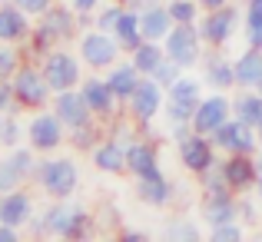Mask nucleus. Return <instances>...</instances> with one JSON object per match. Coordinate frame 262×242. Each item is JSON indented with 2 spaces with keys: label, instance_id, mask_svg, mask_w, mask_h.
<instances>
[{
  "label": "nucleus",
  "instance_id": "obj_51",
  "mask_svg": "<svg viewBox=\"0 0 262 242\" xmlns=\"http://www.w3.org/2000/svg\"><path fill=\"white\" fill-rule=\"evenodd\" d=\"M116 4H126V7H129V4H133V0H116Z\"/></svg>",
  "mask_w": 262,
  "mask_h": 242
},
{
  "label": "nucleus",
  "instance_id": "obj_7",
  "mask_svg": "<svg viewBox=\"0 0 262 242\" xmlns=\"http://www.w3.org/2000/svg\"><path fill=\"white\" fill-rule=\"evenodd\" d=\"M199 103H203V77H189V70L179 77L173 86L166 90V106H163V116L169 120V126L176 123H192Z\"/></svg>",
  "mask_w": 262,
  "mask_h": 242
},
{
  "label": "nucleus",
  "instance_id": "obj_40",
  "mask_svg": "<svg viewBox=\"0 0 262 242\" xmlns=\"http://www.w3.org/2000/svg\"><path fill=\"white\" fill-rule=\"evenodd\" d=\"M183 73H186V70H183V67H179V63H173V60H169V57H166V60H163V63H160V67H156V73H153V80H156V83H160V86H163V90H169V86H173V83H176L179 77H183Z\"/></svg>",
  "mask_w": 262,
  "mask_h": 242
},
{
  "label": "nucleus",
  "instance_id": "obj_14",
  "mask_svg": "<svg viewBox=\"0 0 262 242\" xmlns=\"http://www.w3.org/2000/svg\"><path fill=\"white\" fill-rule=\"evenodd\" d=\"M80 93H83V100H86V106L93 109V116L96 120H103V123H110L113 116H120L123 113V103L113 96V90H110V83L106 77H100V73H90V77H83V83H80Z\"/></svg>",
  "mask_w": 262,
  "mask_h": 242
},
{
  "label": "nucleus",
  "instance_id": "obj_15",
  "mask_svg": "<svg viewBox=\"0 0 262 242\" xmlns=\"http://www.w3.org/2000/svg\"><path fill=\"white\" fill-rule=\"evenodd\" d=\"M232 120V96H226L223 90H212L209 96H203L196 116H192V129L203 136H212L223 123Z\"/></svg>",
  "mask_w": 262,
  "mask_h": 242
},
{
  "label": "nucleus",
  "instance_id": "obj_21",
  "mask_svg": "<svg viewBox=\"0 0 262 242\" xmlns=\"http://www.w3.org/2000/svg\"><path fill=\"white\" fill-rule=\"evenodd\" d=\"M33 216H37V206H33V196L24 189V186L0 196V223L24 229V226H30Z\"/></svg>",
  "mask_w": 262,
  "mask_h": 242
},
{
  "label": "nucleus",
  "instance_id": "obj_1",
  "mask_svg": "<svg viewBox=\"0 0 262 242\" xmlns=\"http://www.w3.org/2000/svg\"><path fill=\"white\" fill-rule=\"evenodd\" d=\"M80 24H83V17H80L77 10H73L70 4H53L47 13H40L37 20H33V33L30 40H27V57L30 60H43L50 50H57V47H67L70 40L80 37Z\"/></svg>",
  "mask_w": 262,
  "mask_h": 242
},
{
  "label": "nucleus",
  "instance_id": "obj_28",
  "mask_svg": "<svg viewBox=\"0 0 262 242\" xmlns=\"http://www.w3.org/2000/svg\"><path fill=\"white\" fill-rule=\"evenodd\" d=\"M129 60H133V67L143 73V77H153L156 67L166 60V47L160 43V40H143V43H136L133 50L126 53Z\"/></svg>",
  "mask_w": 262,
  "mask_h": 242
},
{
  "label": "nucleus",
  "instance_id": "obj_12",
  "mask_svg": "<svg viewBox=\"0 0 262 242\" xmlns=\"http://www.w3.org/2000/svg\"><path fill=\"white\" fill-rule=\"evenodd\" d=\"M176 153H179V166H183L186 172H192V176H203V172L223 156L216 149V143H212L209 136L196 133V129H189L186 136L176 140Z\"/></svg>",
  "mask_w": 262,
  "mask_h": 242
},
{
  "label": "nucleus",
  "instance_id": "obj_17",
  "mask_svg": "<svg viewBox=\"0 0 262 242\" xmlns=\"http://www.w3.org/2000/svg\"><path fill=\"white\" fill-rule=\"evenodd\" d=\"M223 166H226V176H229L232 192H239V196L256 192V183H259L256 153H229V156H223Z\"/></svg>",
  "mask_w": 262,
  "mask_h": 242
},
{
  "label": "nucleus",
  "instance_id": "obj_8",
  "mask_svg": "<svg viewBox=\"0 0 262 242\" xmlns=\"http://www.w3.org/2000/svg\"><path fill=\"white\" fill-rule=\"evenodd\" d=\"M43 67V77L50 80L53 93H63V90H77L83 83V60H80L77 50H67V47H57L50 50L43 60H37Z\"/></svg>",
  "mask_w": 262,
  "mask_h": 242
},
{
  "label": "nucleus",
  "instance_id": "obj_33",
  "mask_svg": "<svg viewBox=\"0 0 262 242\" xmlns=\"http://www.w3.org/2000/svg\"><path fill=\"white\" fill-rule=\"evenodd\" d=\"M103 136H106V123L93 120V123H86V126H80V129H70V146L83 149V153H93V149L100 146Z\"/></svg>",
  "mask_w": 262,
  "mask_h": 242
},
{
  "label": "nucleus",
  "instance_id": "obj_4",
  "mask_svg": "<svg viewBox=\"0 0 262 242\" xmlns=\"http://www.w3.org/2000/svg\"><path fill=\"white\" fill-rule=\"evenodd\" d=\"M13 93H17V106L24 109V113H37V109H47L53 103L50 80L43 77V67L30 57H27V63L20 67L17 77H13Z\"/></svg>",
  "mask_w": 262,
  "mask_h": 242
},
{
  "label": "nucleus",
  "instance_id": "obj_53",
  "mask_svg": "<svg viewBox=\"0 0 262 242\" xmlns=\"http://www.w3.org/2000/svg\"><path fill=\"white\" fill-rule=\"evenodd\" d=\"M259 136H262V123H259Z\"/></svg>",
  "mask_w": 262,
  "mask_h": 242
},
{
  "label": "nucleus",
  "instance_id": "obj_32",
  "mask_svg": "<svg viewBox=\"0 0 262 242\" xmlns=\"http://www.w3.org/2000/svg\"><path fill=\"white\" fill-rule=\"evenodd\" d=\"M27 143V123L17 116V109L0 113V149H13Z\"/></svg>",
  "mask_w": 262,
  "mask_h": 242
},
{
  "label": "nucleus",
  "instance_id": "obj_11",
  "mask_svg": "<svg viewBox=\"0 0 262 242\" xmlns=\"http://www.w3.org/2000/svg\"><path fill=\"white\" fill-rule=\"evenodd\" d=\"M239 24H243V13H239L232 4L219 7V10H203V17H199V33H203V43L209 47V50L226 47L232 37H236Z\"/></svg>",
  "mask_w": 262,
  "mask_h": 242
},
{
  "label": "nucleus",
  "instance_id": "obj_48",
  "mask_svg": "<svg viewBox=\"0 0 262 242\" xmlns=\"http://www.w3.org/2000/svg\"><path fill=\"white\" fill-rule=\"evenodd\" d=\"M156 4H160V0H133V4H129V7H133V10H149V7H156Z\"/></svg>",
  "mask_w": 262,
  "mask_h": 242
},
{
  "label": "nucleus",
  "instance_id": "obj_52",
  "mask_svg": "<svg viewBox=\"0 0 262 242\" xmlns=\"http://www.w3.org/2000/svg\"><path fill=\"white\" fill-rule=\"evenodd\" d=\"M256 90H259V93H262V83H259V86H256Z\"/></svg>",
  "mask_w": 262,
  "mask_h": 242
},
{
  "label": "nucleus",
  "instance_id": "obj_20",
  "mask_svg": "<svg viewBox=\"0 0 262 242\" xmlns=\"http://www.w3.org/2000/svg\"><path fill=\"white\" fill-rule=\"evenodd\" d=\"M199 216H203L206 226H219V223L239 219V192H232V189H226V192H203Z\"/></svg>",
  "mask_w": 262,
  "mask_h": 242
},
{
  "label": "nucleus",
  "instance_id": "obj_18",
  "mask_svg": "<svg viewBox=\"0 0 262 242\" xmlns=\"http://www.w3.org/2000/svg\"><path fill=\"white\" fill-rule=\"evenodd\" d=\"M53 113L63 120V126L67 129H80V126H86V123H93L96 116H93V109L86 106V100H83V93H80V86L77 90H63V93H53Z\"/></svg>",
  "mask_w": 262,
  "mask_h": 242
},
{
  "label": "nucleus",
  "instance_id": "obj_16",
  "mask_svg": "<svg viewBox=\"0 0 262 242\" xmlns=\"http://www.w3.org/2000/svg\"><path fill=\"white\" fill-rule=\"evenodd\" d=\"M126 172L133 179H146L163 172L160 166V143L149 140V136H133L126 143Z\"/></svg>",
  "mask_w": 262,
  "mask_h": 242
},
{
  "label": "nucleus",
  "instance_id": "obj_31",
  "mask_svg": "<svg viewBox=\"0 0 262 242\" xmlns=\"http://www.w3.org/2000/svg\"><path fill=\"white\" fill-rule=\"evenodd\" d=\"M27 179H30V172L17 163V156H13L10 149H4V156H0V196H4V192L20 189Z\"/></svg>",
  "mask_w": 262,
  "mask_h": 242
},
{
  "label": "nucleus",
  "instance_id": "obj_10",
  "mask_svg": "<svg viewBox=\"0 0 262 242\" xmlns=\"http://www.w3.org/2000/svg\"><path fill=\"white\" fill-rule=\"evenodd\" d=\"M163 106H166V90H163L153 77H143L140 86H136V93L123 103L126 116L136 123V126H149V123L163 113Z\"/></svg>",
  "mask_w": 262,
  "mask_h": 242
},
{
  "label": "nucleus",
  "instance_id": "obj_29",
  "mask_svg": "<svg viewBox=\"0 0 262 242\" xmlns=\"http://www.w3.org/2000/svg\"><path fill=\"white\" fill-rule=\"evenodd\" d=\"M232 116L243 120L246 126L259 129V123H262V93L259 90H239L232 96Z\"/></svg>",
  "mask_w": 262,
  "mask_h": 242
},
{
  "label": "nucleus",
  "instance_id": "obj_34",
  "mask_svg": "<svg viewBox=\"0 0 262 242\" xmlns=\"http://www.w3.org/2000/svg\"><path fill=\"white\" fill-rule=\"evenodd\" d=\"M24 63H27V50H20V43L0 40V80H13Z\"/></svg>",
  "mask_w": 262,
  "mask_h": 242
},
{
  "label": "nucleus",
  "instance_id": "obj_49",
  "mask_svg": "<svg viewBox=\"0 0 262 242\" xmlns=\"http://www.w3.org/2000/svg\"><path fill=\"white\" fill-rule=\"evenodd\" d=\"M256 196L262 199V172H259V183H256Z\"/></svg>",
  "mask_w": 262,
  "mask_h": 242
},
{
  "label": "nucleus",
  "instance_id": "obj_39",
  "mask_svg": "<svg viewBox=\"0 0 262 242\" xmlns=\"http://www.w3.org/2000/svg\"><path fill=\"white\" fill-rule=\"evenodd\" d=\"M243 232H246V223H243V219L209 226V239H216V242H236V239H243Z\"/></svg>",
  "mask_w": 262,
  "mask_h": 242
},
{
  "label": "nucleus",
  "instance_id": "obj_6",
  "mask_svg": "<svg viewBox=\"0 0 262 242\" xmlns=\"http://www.w3.org/2000/svg\"><path fill=\"white\" fill-rule=\"evenodd\" d=\"M27 143H30L40 156L60 153L63 143H70V129H67L63 120L53 113V106H47V109L30 113V120H27Z\"/></svg>",
  "mask_w": 262,
  "mask_h": 242
},
{
  "label": "nucleus",
  "instance_id": "obj_42",
  "mask_svg": "<svg viewBox=\"0 0 262 242\" xmlns=\"http://www.w3.org/2000/svg\"><path fill=\"white\" fill-rule=\"evenodd\" d=\"M262 27V0H246V13H243V30Z\"/></svg>",
  "mask_w": 262,
  "mask_h": 242
},
{
  "label": "nucleus",
  "instance_id": "obj_46",
  "mask_svg": "<svg viewBox=\"0 0 262 242\" xmlns=\"http://www.w3.org/2000/svg\"><path fill=\"white\" fill-rule=\"evenodd\" d=\"M120 239L123 242H143L146 232H143V229H120Z\"/></svg>",
  "mask_w": 262,
  "mask_h": 242
},
{
  "label": "nucleus",
  "instance_id": "obj_50",
  "mask_svg": "<svg viewBox=\"0 0 262 242\" xmlns=\"http://www.w3.org/2000/svg\"><path fill=\"white\" fill-rule=\"evenodd\" d=\"M256 160H259V172H262V146H259V153H256Z\"/></svg>",
  "mask_w": 262,
  "mask_h": 242
},
{
  "label": "nucleus",
  "instance_id": "obj_25",
  "mask_svg": "<svg viewBox=\"0 0 262 242\" xmlns=\"http://www.w3.org/2000/svg\"><path fill=\"white\" fill-rule=\"evenodd\" d=\"M103 77H106V83H110V90H113V96L120 103H126L129 96L136 93V86H140V80H143V73L136 70L133 67V60H116L113 67H110L106 73H103Z\"/></svg>",
  "mask_w": 262,
  "mask_h": 242
},
{
  "label": "nucleus",
  "instance_id": "obj_44",
  "mask_svg": "<svg viewBox=\"0 0 262 242\" xmlns=\"http://www.w3.org/2000/svg\"><path fill=\"white\" fill-rule=\"evenodd\" d=\"M67 4H70L73 10H77L80 17L86 20V17H93V13H96V10L103 7V0H67Z\"/></svg>",
  "mask_w": 262,
  "mask_h": 242
},
{
  "label": "nucleus",
  "instance_id": "obj_22",
  "mask_svg": "<svg viewBox=\"0 0 262 242\" xmlns=\"http://www.w3.org/2000/svg\"><path fill=\"white\" fill-rule=\"evenodd\" d=\"M90 160L100 172H106V176H123L126 172V143L120 140V136H103L100 146L90 153Z\"/></svg>",
  "mask_w": 262,
  "mask_h": 242
},
{
  "label": "nucleus",
  "instance_id": "obj_36",
  "mask_svg": "<svg viewBox=\"0 0 262 242\" xmlns=\"http://www.w3.org/2000/svg\"><path fill=\"white\" fill-rule=\"evenodd\" d=\"M166 7H169L176 24H199V17H203L199 0H166Z\"/></svg>",
  "mask_w": 262,
  "mask_h": 242
},
{
  "label": "nucleus",
  "instance_id": "obj_19",
  "mask_svg": "<svg viewBox=\"0 0 262 242\" xmlns=\"http://www.w3.org/2000/svg\"><path fill=\"white\" fill-rule=\"evenodd\" d=\"M33 33V17L10 0H0V40L4 43H27Z\"/></svg>",
  "mask_w": 262,
  "mask_h": 242
},
{
  "label": "nucleus",
  "instance_id": "obj_38",
  "mask_svg": "<svg viewBox=\"0 0 262 242\" xmlns=\"http://www.w3.org/2000/svg\"><path fill=\"white\" fill-rule=\"evenodd\" d=\"M163 232H166V239H203V229L189 216H173Z\"/></svg>",
  "mask_w": 262,
  "mask_h": 242
},
{
  "label": "nucleus",
  "instance_id": "obj_43",
  "mask_svg": "<svg viewBox=\"0 0 262 242\" xmlns=\"http://www.w3.org/2000/svg\"><path fill=\"white\" fill-rule=\"evenodd\" d=\"M10 4H17L20 10H27V13H30L33 20H37L40 13H47V10H50L53 4H57V0H10Z\"/></svg>",
  "mask_w": 262,
  "mask_h": 242
},
{
  "label": "nucleus",
  "instance_id": "obj_9",
  "mask_svg": "<svg viewBox=\"0 0 262 242\" xmlns=\"http://www.w3.org/2000/svg\"><path fill=\"white\" fill-rule=\"evenodd\" d=\"M163 47H166V57L173 63H179L183 70L199 67L206 57V43H203V33H199V24H176L169 30V37L163 40Z\"/></svg>",
  "mask_w": 262,
  "mask_h": 242
},
{
  "label": "nucleus",
  "instance_id": "obj_27",
  "mask_svg": "<svg viewBox=\"0 0 262 242\" xmlns=\"http://www.w3.org/2000/svg\"><path fill=\"white\" fill-rule=\"evenodd\" d=\"M262 83V50L246 47L236 57V86L239 90H256Z\"/></svg>",
  "mask_w": 262,
  "mask_h": 242
},
{
  "label": "nucleus",
  "instance_id": "obj_30",
  "mask_svg": "<svg viewBox=\"0 0 262 242\" xmlns=\"http://www.w3.org/2000/svg\"><path fill=\"white\" fill-rule=\"evenodd\" d=\"M113 37L120 40V47L123 50H133L136 43H143V24H140V10H133V7H126L123 10V17H120V24H116V30H113Z\"/></svg>",
  "mask_w": 262,
  "mask_h": 242
},
{
  "label": "nucleus",
  "instance_id": "obj_23",
  "mask_svg": "<svg viewBox=\"0 0 262 242\" xmlns=\"http://www.w3.org/2000/svg\"><path fill=\"white\" fill-rule=\"evenodd\" d=\"M203 83L209 90H232L236 86V60H229L226 53H219V50H212V53H206L203 57Z\"/></svg>",
  "mask_w": 262,
  "mask_h": 242
},
{
  "label": "nucleus",
  "instance_id": "obj_5",
  "mask_svg": "<svg viewBox=\"0 0 262 242\" xmlns=\"http://www.w3.org/2000/svg\"><path fill=\"white\" fill-rule=\"evenodd\" d=\"M77 53H80V60H83L86 70L106 73L116 60H123L126 50L120 47V40H116L113 33L100 30V27H90V30H83L77 37Z\"/></svg>",
  "mask_w": 262,
  "mask_h": 242
},
{
  "label": "nucleus",
  "instance_id": "obj_47",
  "mask_svg": "<svg viewBox=\"0 0 262 242\" xmlns=\"http://www.w3.org/2000/svg\"><path fill=\"white\" fill-rule=\"evenodd\" d=\"M226 4H229V0H199L203 10H219V7H226Z\"/></svg>",
  "mask_w": 262,
  "mask_h": 242
},
{
  "label": "nucleus",
  "instance_id": "obj_41",
  "mask_svg": "<svg viewBox=\"0 0 262 242\" xmlns=\"http://www.w3.org/2000/svg\"><path fill=\"white\" fill-rule=\"evenodd\" d=\"M256 192H246V196H239V219H243L246 226H256L259 223V203L256 199Z\"/></svg>",
  "mask_w": 262,
  "mask_h": 242
},
{
  "label": "nucleus",
  "instance_id": "obj_24",
  "mask_svg": "<svg viewBox=\"0 0 262 242\" xmlns=\"http://www.w3.org/2000/svg\"><path fill=\"white\" fill-rule=\"evenodd\" d=\"M136 196L140 203L153 206V209H163L176 199V186L166 172H156V176H146V179H136Z\"/></svg>",
  "mask_w": 262,
  "mask_h": 242
},
{
  "label": "nucleus",
  "instance_id": "obj_2",
  "mask_svg": "<svg viewBox=\"0 0 262 242\" xmlns=\"http://www.w3.org/2000/svg\"><path fill=\"white\" fill-rule=\"evenodd\" d=\"M30 229L37 236H57V239H90L93 236V212L70 199H53L40 216L30 219Z\"/></svg>",
  "mask_w": 262,
  "mask_h": 242
},
{
  "label": "nucleus",
  "instance_id": "obj_3",
  "mask_svg": "<svg viewBox=\"0 0 262 242\" xmlns=\"http://www.w3.org/2000/svg\"><path fill=\"white\" fill-rule=\"evenodd\" d=\"M33 183L50 199H73L77 189H80V166H77L73 156L47 153V156H40V163H37Z\"/></svg>",
  "mask_w": 262,
  "mask_h": 242
},
{
  "label": "nucleus",
  "instance_id": "obj_35",
  "mask_svg": "<svg viewBox=\"0 0 262 242\" xmlns=\"http://www.w3.org/2000/svg\"><path fill=\"white\" fill-rule=\"evenodd\" d=\"M199 186H203V192H226V189H232V186H229V176H226L223 160H216L209 169L203 172V176H199Z\"/></svg>",
  "mask_w": 262,
  "mask_h": 242
},
{
  "label": "nucleus",
  "instance_id": "obj_45",
  "mask_svg": "<svg viewBox=\"0 0 262 242\" xmlns=\"http://www.w3.org/2000/svg\"><path fill=\"white\" fill-rule=\"evenodd\" d=\"M17 239H20V229H17V226L0 223V242H17Z\"/></svg>",
  "mask_w": 262,
  "mask_h": 242
},
{
  "label": "nucleus",
  "instance_id": "obj_37",
  "mask_svg": "<svg viewBox=\"0 0 262 242\" xmlns=\"http://www.w3.org/2000/svg\"><path fill=\"white\" fill-rule=\"evenodd\" d=\"M123 10H126V4H116V0L103 4L100 10L93 13V27H100V30L113 33V30H116V24H120V17H123Z\"/></svg>",
  "mask_w": 262,
  "mask_h": 242
},
{
  "label": "nucleus",
  "instance_id": "obj_13",
  "mask_svg": "<svg viewBox=\"0 0 262 242\" xmlns=\"http://www.w3.org/2000/svg\"><path fill=\"white\" fill-rule=\"evenodd\" d=\"M209 140L216 143V149L223 156H229V153H259V146H262L259 129L256 126H246L243 120H236V116H232L229 123H223Z\"/></svg>",
  "mask_w": 262,
  "mask_h": 242
},
{
  "label": "nucleus",
  "instance_id": "obj_26",
  "mask_svg": "<svg viewBox=\"0 0 262 242\" xmlns=\"http://www.w3.org/2000/svg\"><path fill=\"white\" fill-rule=\"evenodd\" d=\"M140 24H143V37L146 40H166L169 37V30L176 27V20H173V13H169V7L163 4H156V7H149V10H143L140 13Z\"/></svg>",
  "mask_w": 262,
  "mask_h": 242
}]
</instances>
